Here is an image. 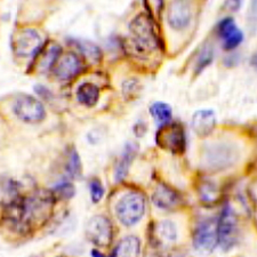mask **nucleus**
Segmentation results:
<instances>
[{
    "label": "nucleus",
    "instance_id": "nucleus-10",
    "mask_svg": "<svg viewBox=\"0 0 257 257\" xmlns=\"http://www.w3.org/2000/svg\"><path fill=\"white\" fill-rule=\"evenodd\" d=\"M41 43V37L33 29H24L16 36L13 44V49L20 57H28L38 51Z\"/></svg>",
    "mask_w": 257,
    "mask_h": 257
},
{
    "label": "nucleus",
    "instance_id": "nucleus-2",
    "mask_svg": "<svg viewBox=\"0 0 257 257\" xmlns=\"http://www.w3.org/2000/svg\"><path fill=\"white\" fill-rule=\"evenodd\" d=\"M237 145L230 141H215L206 145L202 152V165L211 172H222L231 168L239 160Z\"/></svg>",
    "mask_w": 257,
    "mask_h": 257
},
{
    "label": "nucleus",
    "instance_id": "nucleus-23",
    "mask_svg": "<svg viewBox=\"0 0 257 257\" xmlns=\"http://www.w3.org/2000/svg\"><path fill=\"white\" fill-rule=\"evenodd\" d=\"M144 6L147 8L148 15L152 20L160 19L161 13L164 10V2L163 0H144Z\"/></svg>",
    "mask_w": 257,
    "mask_h": 257
},
{
    "label": "nucleus",
    "instance_id": "nucleus-29",
    "mask_svg": "<svg viewBox=\"0 0 257 257\" xmlns=\"http://www.w3.org/2000/svg\"><path fill=\"white\" fill-rule=\"evenodd\" d=\"M200 194H201V198L204 199L205 201H211L214 199V197H216L215 196L216 192H215L214 186L210 183H207V184H204L201 186Z\"/></svg>",
    "mask_w": 257,
    "mask_h": 257
},
{
    "label": "nucleus",
    "instance_id": "nucleus-22",
    "mask_svg": "<svg viewBox=\"0 0 257 257\" xmlns=\"http://www.w3.org/2000/svg\"><path fill=\"white\" fill-rule=\"evenodd\" d=\"M66 171L72 177H78L81 174V161L76 149H72L69 152L68 163H66Z\"/></svg>",
    "mask_w": 257,
    "mask_h": 257
},
{
    "label": "nucleus",
    "instance_id": "nucleus-18",
    "mask_svg": "<svg viewBox=\"0 0 257 257\" xmlns=\"http://www.w3.org/2000/svg\"><path fill=\"white\" fill-rule=\"evenodd\" d=\"M150 113L159 127L172 121L173 111L171 105L164 102H156L150 106Z\"/></svg>",
    "mask_w": 257,
    "mask_h": 257
},
{
    "label": "nucleus",
    "instance_id": "nucleus-30",
    "mask_svg": "<svg viewBox=\"0 0 257 257\" xmlns=\"http://www.w3.org/2000/svg\"><path fill=\"white\" fill-rule=\"evenodd\" d=\"M242 3L243 0H225L224 8L226 11L234 13V12H238L241 8Z\"/></svg>",
    "mask_w": 257,
    "mask_h": 257
},
{
    "label": "nucleus",
    "instance_id": "nucleus-16",
    "mask_svg": "<svg viewBox=\"0 0 257 257\" xmlns=\"http://www.w3.org/2000/svg\"><path fill=\"white\" fill-rule=\"evenodd\" d=\"M76 96L80 104L88 107L95 106L99 99V88L93 82H82L77 88Z\"/></svg>",
    "mask_w": 257,
    "mask_h": 257
},
{
    "label": "nucleus",
    "instance_id": "nucleus-15",
    "mask_svg": "<svg viewBox=\"0 0 257 257\" xmlns=\"http://www.w3.org/2000/svg\"><path fill=\"white\" fill-rule=\"evenodd\" d=\"M136 153H138V145L134 143H128L123 150L121 157H120L119 163L117 165L114 172V177L118 182L122 181L127 176L130 167L134 160Z\"/></svg>",
    "mask_w": 257,
    "mask_h": 257
},
{
    "label": "nucleus",
    "instance_id": "nucleus-6",
    "mask_svg": "<svg viewBox=\"0 0 257 257\" xmlns=\"http://www.w3.org/2000/svg\"><path fill=\"white\" fill-rule=\"evenodd\" d=\"M14 113L27 123H39L46 118V110L38 98L22 94L14 103Z\"/></svg>",
    "mask_w": 257,
    "mask_h": 257
},
{
    "label": "nucleus",
    "instance_id": "nucleus-3",
    "mask_svg": "<svg viewBox=\"0 0 257 257\" xmlns=\"http://www.w3.org/2000/svg\"><path fill=\"white\" fill-rule=\"evenodd\" d=\"M145 213V198L142 193L128 192L119 199L115 206V214L120 222L126 226L135 225Z\"/></svg>",
    "mask_w": 257,
    "mask_h": 257
},
{
    "label": "nucleus",
    "instance_id": "nucleus-26",
    "mask_svg": "<svg viewBox=\"0 0 257 257\" xmlns=\"http://www.w3.org/2000/svg\"><path fill=\"white\" fill-rule=\"evenodd\" d=\"M79 47L82 53H85L86 56H88L89 59L94 61H98L101 59V52H99L98 47L95 46V45L90 43H80Z\"/></svg>",
    "mask_w": 257,
    "mask_h": 257
},
{
    "label": "nucleus",
    "instance_id": "nucleus-31",
    "mask_svg": "<svg viewBox=\"0 0 257 257\" xmlns=\"http://www.w3.org/2000/svg\"><path fill=\"white\" fill-rule=\"evenodd\" d=\"M92 257H107V256L103 255L102 252H99V251L96 250V249H94V250H92ZM110 257H114V256L112 255V256H110Z\"/></svg>",
    "mask_w": 257,
    "mask_h": 257
},
{
    "label": "nucleus",
    "instance_id": "nucleus-9",
    "mask_svg": "<svg viewBox=\"0 0 257 257\" xmlns=\"http://www.w3.org/2000/svg\"><path fill=\"white\" fill-rule=\"evenodd\" d=\"M86 237L97 246H107L112 240V224L109 218L96 215L87 222Z\"/></svg>",
    "mask_w": 257,
    "mask_h": 257
},
{
    "label": "nucleus",
    "instance_id": "nucleus-13",
    "mask_svg": "<svg viewBox=\"0 0 257 257\" xmlns=\"http://www.w3.org/2000/svg\"><path fill=\"white\" fill-rule=\"evenodd\" d=\"M191 126L200 138H207L216 127V115L211 110H199L192 115Z\"/></svg>",
    "mask_w": 257,
    "mask_h": 257
},
{
    "label": "nucleus",
    "instance_id": "nucleus-24",
    "mask_svg": "<svg viewBox=\"0 0 257 257\" xmlns=\"http://www.w3.org/2000/svg\"><path fill=\"white\" fill-rule=\"evenodd\" d=\"M89 192H90V199L94 204H97L104 197V188L101 181L93 180L89 183Z\"/></svg>",
    "mask_w": 257,
    "mask_h": 257
},
{
    "label": "nucleus",
    "instance_id": "nucleus-28",
    "mask_svg": "<svg viewBox=\"0 0 257 257\" xmlns=\"http://www.w3.org/2000/svg\"><path fill=\"white\" fill-rule=\"evenodd\" d=\"M140 82L136 79H128L127 81L123 82L122 85L123 94L130 97H134L135 95L140 92Z\"/></svg>",
    "mask_w": 257,
    "mask_h": 257
},
{
    "label": "nucleus",
    "instance_id": "nucleus-32",
    "mask_svg": "<svg viewBox=\"0 0 257 257\" xmlns=\"http://www.w3.org/2000/svg\"><path fill=\"white\" fill-rule=\"evenodd\" d=\"M251 64H252V66H254V68L257 70V53L255 54L254 56H252V59H251Z\"/></svg>",
    "mask_w": 257,
    "mask_h": 257
},
{
    "label": "nucleus",
    "instance_id": "nucleus-8",
    "mask_svg": "<svg viewBox=\"0 0 257 257\" xmlns=\"http://www.w3.org/2000/svg\"><path fill=\"white\" fill-rule=\"evenodd\" d=\"M193 244L200 251H211L218 244L217 222L205 219L199 223L193 232Z\"/></svg>",
    "mask_w": 257,
    "mask_h": 257
},
{
    "label": "nucleus",
    "instance_id": "nucleus-4",
    "mask_svg": "<svg viewBox=\"0 0 257 257\" xmlns=\"http://www.w3.org/2000/svg\"><path fill=\"white\" fill-rule=\"evenodd\" d=\"M156 143L158 147L174 155H182L185 151V131L178 122H169L159 127L156 134Z\"/></svg>",
    "mask_w": 257,
    "mask_h": 257
},
{
    "label": "nucleus",
    "instance_id": "nucleus-19",
    "mask_svg": "<svg viewBox=\"0 0 257 257\" xmlns=\"http://www.w3.org/2000/svg\"><path fill=\"white\" fill-rule=\"evenodd\" d=\"M214 59V47L213 45L209 43H206L204 46L201 47L199 54L197 55L196 63H194V73L199 74L201 73L207 66L210 65Z\"/></svg>",
    "mask_w": 257,
    "mask_h": 257
},
{
    "label": "nucleus",
    "instance_id": "nucleus-7",
    "mask_svg": "<svg viewBox=\"0 0 257 257\" xmlns=\"http://www.w3.org/2000/svg\"><path fill=\"white\" fill-rule=\"evenodd\" d=\"M191 0H172L167 8V23L173 30L183 31L192 21Z\"/></svg>",
    "mask_w": 257,
    "mask_h": 257
},
{
    "label": "nucleus",
    "instance_id": "nucleus-12",
    "mask_svg": "<svg viewBox=\"0 0 257 257\" xmlns=\"http://www.w3.org/2000/svg\"><path fill=\"white\" fill-rule=\"evenodd\" d=\"M82 69V62L76 53H66L57 61L54 66V74L61 81H68L73 79L80 73Z\"/></svg>",
    "mask_w": 257,
    "mask_h": 257
},
{
    "label": "nucleus",
    "instance_id": "nucleus-20",
    "mask_svg": "<svg viewBox=\"0 0 257 257\" xmlns=\"http://www.w3.org/2000/svg\"><path fill=\"white\" fill-rule=\"evenodd\" d=\"M157 233H158V237L165 242H174L177 238L176 226L171 221L160 222L157 226Z\"/></svg>",
    "mask_w": 257,
    "mask_h": 257
},
{
    "label": "nucleus",
    "instance_id": "nucleus-21",
    "mask_svg": "<svg viewBox=\"0 0 257 257\" xmlns=\"http://www.w3.org/2000/svg\"><path fill=\"white\" fill-rule=\"evenodd\" d=\"M61 47L59 45H54V46L49 47L48 51L45 54L43 57V61H41L40 66L44 70H49L55 66V64L59 61L61 56Z\"/></svg>",
    "mask_w": 257,
    "mask_h": 257
},
{
    "label": "nucleus",
    "instance_id": "nucleus-11",
    "mask_svg": "<svg viewBox=\"0 0 257 257\" xmlns=\"http://www.w3.org/2000/svg\"><path fill=\"white\" fill-rule=\"evenodd\" d=\"M218 37L225 51H233L240 46L243 40V33L235 24L232 18H225L219 22L217 27Z\"/></svg>",
    "mask_w": 257,
    "mask_h": 257
},
{
    "label": "nucleus",
    "instance_id": "nucleus-1",
    "mask_svg": "<svg viewBox=\"0 0 257 257\" xmlns=\"http://www.w3.org/2000/svg\"><path fill=\"white\" fill-rule=\"evenodd\" d=\"M130 31L133 35V51L138 56H147L160 47V38L156 28V21L148 14L135 16L130 23Z\"/></svg>",
    "mask_w": 257,
    "mask_h": 257
},
{
    "label": "nucleus",
    "instance_id": "nucleus-25",
    "mask_svg": "<svg viewBox=\"0 0 257 257\" xmlns=\"http://www.w3.org/2000/svg\"><path fill=\"white\" fill-rule=\"evenodd\" d=\"M74 193H76V190L70 183H61L55 186V194L59 198L70 199L74 196Z\"/></svg>",
    "mask_w": 257,
    "mask_h": 257
},
{
    "label": "nucleus",
    "instance_id": "nucleus-27",
    "mask_svg": "<svg viewBox=\"0 0 257 257\" xmlns=\"http://www.w3.org/2000/svg\"><path fill=\"white\" fill-rule=\"evenodd\" d=\"M247 21L248 24H249L250 32L254 33L257 29V0H250Z\"/></svg>",
    "mask_w": 257,
    "mask_h": 257
},
{
    "label": "nucleus",
    "instance_id": "nucleus-14",
    "mask_svg": "<svg viewBox=\"0 0 257 257\" xmlns=\"http://www.w3.org/2000/svg\"><path fill=\"white\" fill-rule=\"evenodd\" d=\"M180 196L175 190L169 188L167 185H159L155 190L152 196V201L158 208L161 209H172L180 204Z\"/></svg>",
    "mask_w": 257,
    "mask_h": 257
},
{
    "label": "nucleus",
    "instance_id": "nucleus-17",
    "mask_svg": "<svg viewBox=\"0 0 257 257\" xmlns=\"http://www.w3.org/2000/svg\"><path fill=\"white\" fill-rule=\"evenodd\" d=\"M141 241L135 235H128L121 239L115 247L114 257H140Z\"/></svg>",
    "mask_w": 257,
    "mask_h": 257
},
{
    "label": "nucleus",
    "instance_id": "nucleus-5",
    "mask_svg": "<svg viewBox=\"0 0 257 257\" xmlns=\"http://www.w3.org/2000/svg\"><path fill=\"white\" fill-rule=\"evenodd\" d=\"M218 244L224 251L232 249L238 240V219L231 206L223 207L217 221Z\"/></svg>",
    "mask_w": 257,
    "mask_h": 257
}]
</instances>
